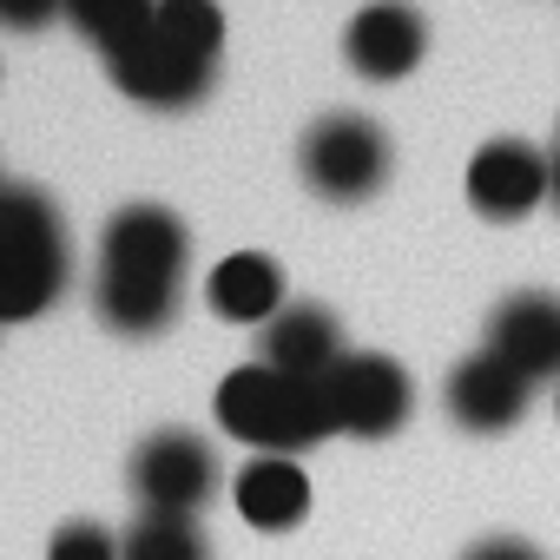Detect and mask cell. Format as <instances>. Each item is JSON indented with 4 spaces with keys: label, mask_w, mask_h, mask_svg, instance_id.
I'll return each mask as SVG.
<instances>
[{
    "label": "cell",
    "mask_w": 560,
    "mask_h": 560,
    "mask_svg": "<svg viewBox=\"0 0 560 560\" xmlns=\"http://www.w3.org/2000/svg\"><path fill=\"white\" fill-rule=\"evenodd\" d=\"M185 257L191 231L165 205H126L100 231V270H93V311L119 337H159L178 324L185 304Z\"/></svg>",
    "instance_id": "cell-1"
},
{
    "label": "cell",
    "mask_w": 560,
    "mask_h": 560,
    "mask_svg": "<svg viewBox=\"0 0 560 560\" xmlns=\"http://www.w3.org/2000/svg\"><path fill=\"white\" fill-rule=\"evenodd\" d=\"M211 402H218V429L231 442H244V448H264V455H298V448H317L324 435H337L324 383L284 376L270 363L231 370Z\"/></svg>",
    "instance_id": "cell-2"
},
{
    "label": "cell",
    "mask_w": 560,
    "mask_h": 560,
    "mask_svg": "<svg viewBox=\"0 0 560 560\" xmlns=\"http://www.w3.org/2000/svg\"><path fill=\"white\" fill-rule=\"evenodd\" d=\"M67 224L47 191L0 185V324H27L67 291Z\"/></svg>",
    "instance_id": "cell-3"
},
{
    "label": "cell",
    "mask_w": 560,
    "mask_h": 560,
    "mask_svg": "<svg viewBox=\"0 0 560 560\" xmlns=\"http://www.w3.org/2000/svg\"><path fill=\"white\" fill-rule=\"evenodd\" d=\"M298 165H304V185L330 205H357V198H376L389 185V132L363 113H330L304 132L298 145Z\"/></svg>",
    "instance_id": "cell-4"
},
{
    "label": "cell",
    "mask_w": 560,
    "mask_h": 560,
    "mask_svg": "<svg viewBox=\"0 0 560 560\" xmlns=\"http://www.w3.org/2000/svg\"><path fill=\"white\" fill-rule=\"evenodd\" d=\"M132 494L139 514H185L198 521V508L218 494V448L191 429H159L132 448Z\"/></svg>",
    "instance_id": "cell-5"
},
{
    "label": "cell",
    "mask_w": 560,
    "mask_h": 560,
    "mask_svg": "<svg viewBox=\"0 0 560 560\" xmlns=\"http://www.w3.org/2000/svg\"><path fill=\"white\" fill-rule=\"evenodd\" d=\"M324 396H330V416H337V435H363V442H383L409 422L416 409V389H409V370L396 357H376V350H350L330 376H324Z\"/></svg>",
    "instance_id": "cell-6"
},
{
    "label": "cell",
    "mask_w": 560,
    "mask_h": 560,
    "mask_svg": "<svg viewBox=\"0 0 560 560\" xmlns=\"http://www.w3.org/2000/svg\"><path fill=\"white\" fill-rule=\"evenodd\" d=\"M106 73L126 100L152 106V113H185L211 93V60H191L185 47H172L159 27H145L139 40H126L119 54H106Z\"/></svg>",
    "instance_id": "cell-7"
},
{
    "label": "cell",
    "mask_w": 560,
    "mask_h": 560,
    "mask_svg": "<svg viewBox=\"0 0 560 560\" xmlns=\"http://www.w3.org/2000/svg\"><path fill=\"white\" fill-rule=\"evenodd\" d=\"M422 54H429V21L409 8V0H370V8L343 27V60L376 86L409 80L422 67Z\"/></svg>",
    "instance_id": "cell-8"
},
{
    "label": "cell",
    "mask_w": 560,
    "mask_h": 560,
    "mask_svg": "<svg viewBox=\"0 0 560 560\" xmlns=\"http://www.w3.org/2000/svg\"><path fill=\"white\" fill-rule=\"evenodd\" d=\"M547 152H534L527 139H488L475 159H468V205L494 224H514L527 218L540 198H547Z\"/></svg>",
    "instance_id": "cell-9"
},
{
    "label": "cell",
    "mask_w": 560,
    "mask_h": 560,
    "mask_svg": "<svg viewBox=\"0 0 560 560\" xmlns=\"http://www.w3.org/2000/svg\"><path fill=\"white\" fill-rule=\"evenodd\" d=\"M442 402H448V416H455L468 435H501V429H514V422L527 416V402H534V383H527V376H521L508 357H494V350H475L468 363H455V376H448Z\"/></svg>",
    "instance_id": "cell-10"
},
{
    "label": "cell",
    "mask_w": 560,
    "mask_h": 560,
    "mask_svg": "<svg viewBox=\"0 0 560 560\" xmlns=\"http://www.w3.org/2000/svg\"><path fill=\"white\" fill-rule=\"evenodd\" d=\"M488 350L508 357L527 383L560 376V298L553 291H521L488 317Z\"/></svg>",
    "instance_id": "cell-11"
},
{
    "label": "cell",
    "mask_w": 560,
    "mask_h": 560,
    "mask_svg": "<svg viewBox=\"0 0 560 560\" xmlns=\"http://www.w3.org/2000/svg\"><path fill=\"white\" fill-rule=\"evenodd\" d=\"M257 363H270V370H284V376H311V383H324L350 350H343V330H337V317L324 311V304H284L270 324H264V337H257Z\"/></svg>",
    "instance_id": "cell-12"
},
{
    "label": "cell",
    "mask_w": 560,
    "mask_h": 560,
    "mask_svg": "<svg viewBox=\"0 0 560 560\" xmlns=\"http://www.w3.org/2000/svg\"><path fill=\"white\" fill-rule=\"evenodd\" d=\"M231 501L257 534H291L311 514V475L298 468V455H250L231 481Z\"/></svg>",
    "instance_id": "cell-13"
},
{
    "label": "cell",
    "mask_w": 560,
    "mask_h": 560,
    "mask_svg": "<svg viewBox=\"0 0 560 560\" xmlns=\"http://www.w3.org/2000/svg\"><path fill=\"white\" fill-rule=\"evenodd\" d=\"M205 304L224 324H257L264 330L277 311H284V270H277V257H264V250H231L205 277Z\"/></svg>",
    "instance_id": "cell-14"
},
{
    "label": "cell",
    "mask_w": 560,
    "mask_h": 560,
    "mask_svg": "<svg viewBox=\"0 0 560 560\" xmlns=\"http://www.w3.org/2000/svg\"><path fill=\"white\" fill-rule=\"evenodd\" d=\"M152 14H159V0H67V27L93 40L100 54H119L126 40H139Z\"/></svg>",
    "instance_id": "cell-15"
},
{
    "label": "cell",
    "mask_w": 560,
    "mask_h": 560,
    "mask_svg": "<svg viewBox=\"0 0 560 560\" xmlns=\"http://www.w3.org/2000/svg\"><path fill=\"white\" fill-rule=\"evenodd\" d=\"M119 560H211V547L185 514H139L119 540Z\"/></svg>",
    "instance_id": "cell-16"
},
{
    "label": "cell",
    "mask_w": 560,
    "mask_h": 560,
    "mask_svg": "<svg viewBox=\"0 0 560 560\" xmlns=\"http://www.w3.org/2000/svg\"><path fill=\"white\" fill-rule=\"evenodd\" d=\"M152 27L172 47H185L191 60H211L218 67V54H224V8H218V0H159Z\"/></svg>",
    "instance_id": "cell-17"
},
{
    "label": "cell",
    "mask_w": 560,
    "mask_h": 560,
    "mask_svg": "<svg viewBox=\"0 0 560 560\" xmlns=\"http://www.w3.org/2000/svg\"><path fill=\"white\" fill-rule=\"evenodd\" d=\"M47 560H119V540H113V527H100V521H67V527L47 540Z\"/></svg>",
    "instance_id": "cell-18"
},
{
    "label": "cell",
    "mask_w": 560,
    "mask_h": 560,
    "mask_svg": "<svg viewBox=\"0 0 560 560\" xmlns=\"http://www.w3.org/2000/svg\"><path fill=\"white\" fill-rule=\"evenodd\" d=\"M54 21H67V0H0V27L8 34H40Z\"/></svg>",
    "instance_id": "cell-19"
},
{
    "label": "cell",
    "mask_w": 560,
    "mask_h": 560,
    "mask_svg": "<svg viewBox=\"0 0 560 560\" xmlns=\"http://www.w3.org/2000/svg\"><path fill=\"white\" fill-rule=\"evenodd\" d=\"M468 560H540L527 540H481V547H468Z\"/></svg>",
    "instance_id": "cell-20"
},
{
    "label": "cell",
    "mask_w": 560,
    "mask_h": 560,
    "mask_svg": "<svg viewBox=\"0 0 560 560\" xmlns=\"http://www.w3.org/2000/svg\"><path fill=\"white\" fill-rule=\"evenodd\" d=\"M547 198H553V205H560V159H553V165H547Z\"/></svg>",
    "instance_id": "cell-21"
},
{
    "label": "cell",
    "mask_w": 560,
    "mask_h": 560,
    "mask_svg": "<svg viewBox=\"0 0 560 560\" xmlns=\"http://www.w3.org/2000/svg\"><path fill=\"white\" fill-rule=\"evenodd\" d=\"M553 402H560V396H553Z\"/></svg>",
    "instance_id": "cell-22"
}]
</instances>
